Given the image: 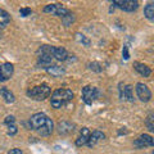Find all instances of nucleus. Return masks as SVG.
<instances>
[{
    "label": "nucleus",
    "instance_id": "nucleus-1",
    "mask_svg": "<svg viewBox=\"0 0 154 154\" xmlns=\"http://www.w3.org/2000/svg\"><path fill=\"white\" fill-rule=\"evenodd\" d=\"M73 99V93L69 89H58L51 94L50 98V104L53 108L59 109L64 107L66 104H68L71 100Z\"/></svg>",
    "mask_w": 154,
    "mask_h": 154
},
{
    "label": "nucleus",
    "instance_id": "nucleus-2",
    "mask_svg": "<svg viewBox=\"0 0 154 154\" xmlns=\"http://www.w3.org/2000/svg\"><path fill=\"white\" fill-rule=\"evenodd\" d=\"M51 93V89L49 88L48 84H41L37 85L35 88H32L30 90H27V96L33 100H45L46 98H49V95Z\"/></svg>",
    "mask_w": 154,
    "mask_h": 154
},
{
    "label": "nucleus",
    "instance_id": "nucleus-3",
    "mask_svg": "<svg viewBox=\"0 0 154 154\" xmlns=\"http://www.w3.org/2000/svg\"><path fill=\"white\" fill-rule=\"evenodd\" d=\"M98 94H99V91H98V89H96L95 86H91V85L85 86V88L82 89V100H84V103L88 104V105H91L95 102V99L98 98Z\"/></svg>",
    "mask_w": 154,
    "mask_h": 154
},
{
    "label": "nucleus",
    "instance_id": "nucleus-4",
    "mask_svg": "<svg viewBox=\"0 0 154 154\" xmlns=\"http://www.w3.org/2000/svg\"><path fill=\"white\" fill-rule=\"evenodd\" d=\"M136 94L137 98L141 100L143 103H148L152 100V91L146 85H144L143 82L136 84Z\"/></svg>",
    "mask_w": 154,
    "mask_h": 154
},
{
    "label": "nucleus",
    "instance_id": "nucleus-5",
    "mask_svg": "<svg viewBox=\"0 0 154 154\" xmlns=\"http://www.w3.org/2000/svg\"><path fill=\"white\" fill-rule=\"evenodd\" d=\"M48 118H49V117H48L45 113H36V114H33L32 117L30 118V127L32 130H35V131H37V130H40L46 123Z\"/></svg>",
    "mask_w": 154,
    "mask_h": 154
},
{
    "label": "nucleus",
    "instance_id": "nucleus-6",
    "mask_svg": "<svg viewBox=\"0 0 154 154\" xmlns=\"http://www.w3.org/2000/svg\"><path fill=\"white\" fill-rule=\"evenodd\" d=\"M114 5H117L119 9H122L125 12H135L139 8V2L136 0H114Z\"/></svg>",
    "mask_w": 154,
    "mask_h": 154
},
{
    "label": "nucleus",
    "instance_id": "nucleus-7",
    "mask_svg": "<svg viewBox=\"0 0 154 154\" xmlns=\"http://www.w3.org/2000/svg\"><path fill=\"white\" fill-rule=\"evenodd\" d=\"M44 13H49L53 14V16H58V17H63L64 14L68 12L67 9L64 8L63 4H59V3H55V4H48V5L42 9Z\"/></svg>",
    "mask_w": 154,
    "mask_h": 154
},
{
    "label": "nucleus",
    "instance_id": "nucleus-8",
    "mask_svg": "<svg viewBox=\"0 0 154 154\" xmlns=\"http://www.w3.org/2000/svg\"><path fill=\"white\" fill-rule=\"evenodd\" d=\"M134 145L139 148V149H141V148H146V146H153L154 145V139L150 136V135H148V134H143L140 135L136 140L134 141Z\"/></svg>",
    "mask_w": 154,
    "mask_h": 154
},
{
    "label": "nucleus",
    "instance_id": "nucleus-9",
    "mask_svg": "<svg viewBox=\"0 0 154 154\" xmlns=\"http://www.w3.org/2000/svg\"><path fill=\"white\" fill-rule=\"evenodd\" d=\"M104 139H105V135H104L102 131H99V130H95V131H93V132L90 134V137H89L88 143H86V145H88L89 148H93V146H95L99 141L104 140Z\"/></svg>",
    "mask_w": 154,
    "mask_h": 154
},
{
    "label": "nucleus",
    "instance_id": "nucleus-10",
    "mask_svg": "<svg viewBox=\"0 0 154 154\" xmlns=\"http://www.w3.org/2000/svg\"><path fill=\"white\" fill-rule=\"evenodd\" d=\"M13 71H14V67L12 63H9V62H7V63H4L2 66V71H0V81H7L12 77L13 75Z\"/></svg>",
    "mask_w": 154,
    "mask_h": 154
},
{
    "label": "nucleus",
    "instance_id": "nucleus-11",
    "mask_svg": "<svg viewBox=\"0 0 154 154\" xmlns=\"http://www.w3.org/2000/svg\"><path fill=\"white\" fill-rule=\"evenodd\" d=\"M68 51H67L62 46H54V50H53V58H55L57 60H60V62H64L68 59Z\"/></svg>",
    "mask_w": 154,
    "mask_h": 154
},
{
    "label": "nucleus",
    "instance_id": "nucleus-12",
    "mask_svg": "<svg viewBox=\"0 0 154 154\" xmlns=\"http://www.w3.org/2000/svg\"><path fill=\"white\" fill-rule=\"evenodd\" d=\"M58 132L60 135H68L71 132H73L75 130V125L71 123V122H67V121H63V122H59L58 123Z\"/></svg>",
    "mask_w": 154,
    "mask_h": 154
},
{
    "label": "nucleus",
    "instance_id": "nucleus-13",
    "mask_svg": "<svg viewBox=\"0 0 154 154\" xmlns=\"http://www.w3.org/2000/svg\"><path fill=\"white\" fill-rule=\"evenodd\" d=\"M134 68L137 73H140L143 77H149L152 73V69L149 68L146 64L144 63H140V62H134Z\"/></svg>",
    "mask_w": 154,
    "mask_h": 154
},
{
    "label": "nucleus",
    "instance_id": "nucleus-14",
    "mask_svg": "<svg viewBox=\"0 0 154 154\" xmlns=\"http://www.w3.org/2000/svg\"><path fill=\"white\" fill-rule=\"evenodd\" d=\"M51 60H53V55L50 54H45V53H40V55L37 58V66L46 68V67L51 66Z\"/></svg>",
    "mask_w": 154,
    "mask_h": 154
},
{
    "label": "nucleus",
    "instance_id": "nucleus-15",
    "mask_svg": "<svg viewBox=\"0 0 154 154\" xmlns=\"http://www.w3.org/2000/svg\"><path fill=\"white\" fill-rule=\"evenodd\" d=\"M90 130L88 127H84L82 130H81V134H80V136L77 137V140H76V145L77 146H82V145H86V143H88L89 140V137H90Z\"/></svg>",
    "mask_w": 154,
    "mask_h": 154
},
{
    "label": "nucleus",
    "instance_id": "nucleus-16",
    "mask_svg": "<svg viewBox=\"0 0 154 154\" xmlns=\"http://www.w3.org/2000/svg\"><path fill=\"white\" fill-rule=\"evenodd\" d=\"M53 130H54V123H53V121L50 118H48L46 123L40 130H37V132H38V135H41V136H49V135L53 132Z\"/></svg>",
    "mask_w": 154,
    "mask_h": 154
},
{
    "label": "nucleus",
    "instance_id": "nucleus-17",
    "mask_svg": "<svg viewBox=\"0 0 154 154\" xmlns=\"http://www.w3.org/2000/svg\"><path fill=\"white\" fill-rule=\"evenodd\" d=\"M45 69H46L48 73L51 75L53 77H60L66 73V69L60 66H49V67H46Z\"/></svg>",
    "mask_w": 154,
    "mask_h": 154
},
{
    "label": "nucleus",
    "instance_id": "nucleus-18",
    "mask_svg": "<svg viewBox=\"0 0 154 154\" xmlns=\"http://www.w3.org/2000/svg\"><path fill=\"white\" fill-rule=\"evenodd\" d=\"M0 95L3 96L7 103H14V100H16L14 94L8 88H0Z\"/></svg>",
    "mask_w": 154,
    "mask_h": 154
},
{
    "label": "nucleus",
    "instance_id": "nucleus-19",
    "mask_svg": "<svg viewBox=\"0 0 154 154\" xmlns=\"http://www.w3.org/2000/svg\"><path fill=\"white\" fill-rule=\"evenodd\" d=\"M9 22H11V16H9V13L3 11V9H0V30H3V28H5Z\"/></svg>",
    "mask_w": 154,
    "mask_h": 154
},
{
    "label": "nucleus",
    "instance_id": "nucleus-20",
    "mask_svg": "<svg viewBox=\"0 0 154 154\" xmlns=\"http://www.w3.org/2000/svg\"><path fill=\"white\" fill-rule=\"evenodd\" d=\"M132 90L134 88L131 85H125V89H123V95H122V99L121 100H127V102H134V95H132Z\"/></svg>",
    "mask_w": 154,
    "mask_h": 154
},
{
    "label": "nucleus",
    "instance_id": "nucleus-21",
    "mask_svg": "<svg viewBox=\"0 0 154 154\" xmlns=\"http://www.w3.org/2000/svg\"><path fill=\"white\" fill-rule=\"evenodd\" d=\"M144 14H145V17L148 19H150V21L154 19V4L153 3H148L145 5V8H144Z\"/></svg>",
    "mask_w": 154,
    "mask_h": 154
},
{
    "label": "nucleus",
    "instance_id": "nucleus-22",
    "mask_svg": "<svg viewBox=\"0 0 154 154\" xmlns=\"http://www.w3.org/2000/svg\"><path fill=\"white\" fill-rule=\"evenodd\" d=\"M62 22H63L64 26H71L72 23L75 22V14L68 11L63 17H62Z\"/></svg>",
    "mask_w": 154,
    "mask_h": 154
},
{
    "label": "nucleus",
    "instance_id": "nucleus-23",
    "mask_svg": "<svg viewBox=\"0 0 154 154\" xmlns=\"http://www.w3.org/2000/svg\"><path fill=\"white\" fill-rule=\"evenodd\" d=\"M145 125H146L149 131H153L154 130V114L153 113H149V116L145 119Z\"/></svg>",
    "mask_w": 154,
    "mask_h": 154
},
{
    "label": "nucleus",
    "instance_id": "nucleus-24",
    "mask_svg": "<svg viewBox=\"0 0 154 154\" xmlns=\"http://www.w3.org/2000/svg\"><path fill=\"white\" fill-rule=\"evenodd\" d=\"M89 68L91 71H94V72H98V73H100V72L103 71V67L100 63H98V62H93V63H89Z\"/></svg>",
    "mask_w": 154,
    "mask_h": 154
},
{
    "label": "nucleus",
    "instance_id": "nucleus-25",
    "mask_svg": "<svg viewBox=\"0 0 154 154\" xmlns=\"http://www.w3.org/2000/svg\"><path fill=\"white\" fill-rule=\"evenodd\" d=\"M76 40L79 42H81V44L86 45V46H90V40L86 38L84 35H81V33H76Z\"/></svg>",
    "mask_w": 154,
    "mask_h": 154
},
{
    "label": "nucleus",
    "instance_id": "nucleus-26",
    "mask_svg": "<svg viewBox=\"0 0 154 154\" xmlns=\"http://www.w3.org/2000/svg\"><path fill=\"white\" fill-rule=\"evenodd\" d=\"M31 8H21L19 9V14H21L22 17H28V16H31Z\"/></svg>",
    "mask_w": 154,
    "mask_h": 154
},
{
    "label": "nucleus",
    "instance_id": "nucleus-27",
    "mask_svg": "<svg viewBox=\"0 0 154 154\" xmlns=\"http://www.w3.org/2000/svg\"><path fill=\"white\" fill-rule=\"evenodd\" d=\"M14 122H16V118H14V116H8V117H5V119H4V123H5L7 126L14 125Z\"/></svg>",
    "mask_w": 154,
    "mask_h": 154
},
{
    "label": "nucleus",
    "instance_id": "nucleus-28",
    "mask_svg": "<svg viewBox=\"0 0 154 154\" xmlns=\"http://www.w3.org/2000/svg\"><path fill=\"white\" fill-rule=\"evenodd\" d=\"M18 131V128L16 125H11V126H8V135H11V136H13V135H16Z\"/></svg>",
    "mask_w": 154,
    "mask_h": 154
},
{
    "label": "nucleus",
    "instance_id": "nucleus-29",
    "mask_svg": "<svg viewBox=\"0 0 154 154\" xmlns=\"http://www.w3.org/2000/svg\"><path fill=\"white\" fill-rule=\"evenodd\" d=\"M122 55H123V59H125V60H128V59H130V53H128V48H127V46H123V49H122Z\"/></svg>",
    "mask_w": 154,
    "mask_h": 154
},
{
    "label": "nucleus",
    "instance_id": "nucleus-30",
    "mask_svg": "<svg viewBox=\"0 0 154 154\" xmlns=\"http://www.w3.org/2000/svg\"><path fill=\"white\" fill-rule=\"evenodd\" d=\"M8 154H23L21 149H18V148H14V149H11V150L8 152Z\"/></svg>",
    "mask_w": 154,
    "mask_h": 154
},
{
    "label": "nucleus",
    "instance_id": "nucleus-31",
    "mask_svg": "<svg viewBox=\"0 0 154 154\" xmlns=\"http://www.w3.org/2000/svg\"><path fill=\"white\" fill-rule=\"evenodd\" d=\"M0 71H2V66H0Z\"/></svg>",
    "mask_w": 154,
    "mask_h": 154
}]
</instances>
